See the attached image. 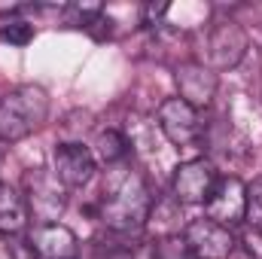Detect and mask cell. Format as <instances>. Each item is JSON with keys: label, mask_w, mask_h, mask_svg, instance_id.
Wrapping results in <instances>:
<instances>
[{"label": "cell", "mask_w": 262, "mask_h": 259, "mask_svg": "<svg viewBox=\"0 0 262 259\" xmlns=\"http://www.w3.org/2000/svg\"><path fill=\"white\" fill-rule=\"evenodd\" d=\"M149 189L143 183V177L128 168H116L110 174V183L104 189V201H101V220L113 229V232H140L146 217H149Z\"/></svg>", "instance_id": "cell-1"}, {"label": "cell", "mask_w": 262, "mask_h": 259, "mask_svg": "<svg viewBox=\"0 0 262 259\" xmlns=\"http://www.w3.org/2000/svg\"><path fill=\"white\" fill-rule=\"evenodd\" d=\"M49 116V95L43 85L25 82L0 98V140L18 143L40 128Z\"/></svg>", "instance_id": "cell-2"}, {"label": "cell", "mask_w": 262, "mask_h": 259, "mask_svg": "<svg viewBox=\"0 0 262 259\" xmlns=\"http://www.w3.org/2000/svg\"><path fill=\"white\" fill-rule=\"evenodd\" d=\"M159 128L174 146H192L201 140V119L198 110L189 107L183 98H165L159 104Z\"/></svg>", "instance_id": "cell-3"}, {"label": "cell", "mask_w": 262, "mask_h": 259, "mask_svg": "<svg viewBox=\"0 0 262 259\" xmlns=\"http://www.w3.org/2000/svg\"><path fill=\"white\" fill-rule=\"evenodd\" d=\"M183 244L195 259H226L235 250V235H232V229L201 217V220H192L186 226Z\"/></svg>", "instance_id": "cell-4"}, {"label": "cell", "mask_w": 262, "mask_h": 259, "mask_svg": "<svg viewBox=\"0 0 262 259\" xmlns=\"http://www.w3.org/2000/svg\"><path fill=\"white\" fill-rule=\"evenodd\" d=\"M25 201H28V210L43 223H58V217L64 213V186L58 183L55 174L49 171H34L28 174V192H25Z\"/></svg>", "instance_id": "cell-5"}, {"label": "cell", "mask_w": 262, "mask_h": 259, "mask_svg": "<svg viewBox=\"0 0 262 259\" xmlns=\"http://www.w3.org/2000/svg\"><path fill=\"white\" fill-rule=\"evenodd\" d=\"M204 210H207V220L232 229L238 223H244V213H247V186L238 180V177H220L210 198L204 201Z\"/></svg>", "instance_id": "cell-6"}, {"label": "cell", "mask_w": 262, "mask_h": 259, "mask_svg": "<svg viewBox=\"0 0 262 259\" xmlns=\"http://www.w3.org/2000/svg\"><path fill=\"white\" fill-rule=\"evenodd\" d=\"M220 174L207 159H189L174 171V195L180 204H204L213 186H216Z\"/></svg>", "instance_id": "cell-7"}, {"label": "cell", "mask_w": 262, "mask_h": 259, "mask_svg": "<svg viewBox=\"0 0 262 259\" xmlns=\"http://www.w3.org/2000/svg\"><path fill=\"white\" fill-rule=\"evenodd\" d=\"M52 162H55L52 174L64 189H82L95 177V156L82 143H58L52 153Z\"/></svg>", "instance_id": "cell-8"}, {"label": "cell", "mask_w": 262, "mask_h": 259, "mask_svg": "<svg viewBox=\"0 0 262 259\" xmlns=\"http://www.w3.org/2000/svg\"><path fill=\"white\" fill-rule=\"evenodd\" d=\"M247 52V34L238 21L232 18H223L213 25L210 37H207V55H210V64L216 70H232L244 58Z\"/></svg>", "instance_id": "cell-9"}, {"label": "cell", "mask_w": 262, "mask_h": 259, "mask_svg": "<svg viewBox=\"0 0 262 259\" xmlns=\"http://www.w3.org/2000/svg\"><path fill=\"white\" fill-rule=\"evenodd\" d=\"M31 250L37 259H76L79 241L61 223H43L31 232Z\"/></svg>", "instance_id": "cell-10"}, {"label": "cell", "mask_w": 262, "mask_h": 259, "mask_svg": "<svg viewBox=\"0 0 262 259\" xmlns=\"http://www.w3.org/2000/svg\"><path fill=\"white\" fill-rule=\"evenodd\" d=\"M177 89H180L177 98H183L189 107H195V110L207 107L216 95V73L204 64H195V61L180 64L177 67Z\"/></svg>", "instance_id": "cell-11"}, {"label": "cell", "mask_w": 262, "mask_h": 259, "mask_svg": "<svg viewBox=\"0 0 262 259\" xmlns=\"http://www.w3.org/2000/svg\"><path fill=\"white\" fill-rule=\"evenodd\" d=\"M28 220H31V210H28L25 195L18 192L15 186H9V183L0 180V235H18V232H25Z\"/></svg>", "instance_id": "cell-12"}, {"label": "cell", "mask_w": 262, "mask_h": 259, "mask_svg": "<svg viewBox=\"0 0 262 259\" xmlns=\"http://www.w3.org/2000/svg\"><path fill=\"white\" fill-rule=\"evenodd\" d=\"M95 149H98V159L104 165H122L128 159V140H125V134H119V131H113V128L98 134Z\"/></svg>", "instance_id": "cell-13"}, {"label": "cell", "mask_w": 262, "mask_h": 259, "mask_svg": "<svg viewBox=\"0 0 262 259\" xmlns=\"http://www.w3.org/2000/svg\"><path fill=\"white\" fill-rule=\"evenodd\" d=\"M244 220L253 229H262V174L247 186V213H244Z\"/></svg>", "instance_id": "cell-14"}, {"label": "cell", "mask_w": 262, "mask_h": 259, "mask_svg": "<svg viewBox=\"0 0 262 259\" xmlns=\"http://www.w3.org/2000/svg\"><path fill=\"white\" fill-rule=\"evenodd\" d=\"M0 40H6L12 46H28L34 40V25H28V21H6L0 28Z\"/></svg>", "instance_id": "cell-15"}, {"label": "cell", "mask_w": 262, "mask_h": 259, "mask_svg": "<svg viewBox=\"0 0 262 259\" xmlns=\"http://www.w3.org/2000/svg\"><path fill=\"white\" fill-rule=\"evenodd\" d=\"M241 247H244V253L250 259H262V229L247 226V229L241 232Z\"/></svg>", "instance_id": "cell-16"}, {"label": "cell", "mask_w": 262, "mask_h": 259, "mask_svg": "<svg viewBox=\"0 0 262 259\" xmlns=\"http://www.w3.org/2000/svg\"><path fill=\"white\" fill-rule=\"evenodd\" d=\"M168 12V6L165 3H149V6H143V25L146 28H159V21H162V15Z\"/></svg>", "instance_id": "cell-17"}]
</instances>
